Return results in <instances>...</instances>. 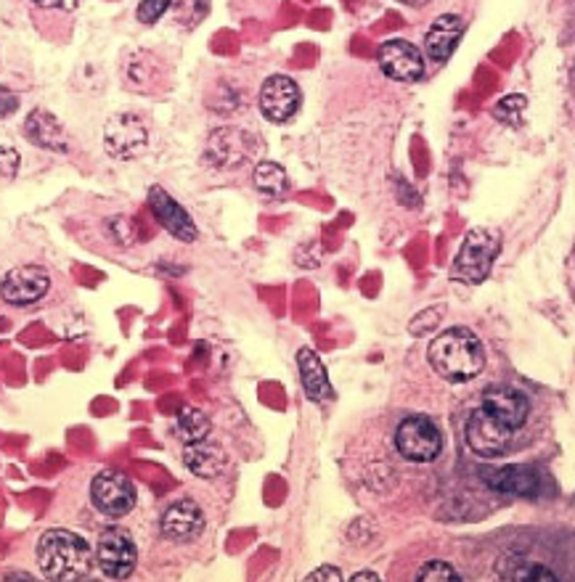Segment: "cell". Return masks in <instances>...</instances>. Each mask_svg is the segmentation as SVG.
Masks as SVG:
<instances>
[{
	"label": "cell",
	"instance_id": "28",
	"mask_svg": "<svg viewBox=\"0 0 575 582\" xmlns=\"http://www.w3.org/2000/svg\"><path fill=\"white\" fill-rule=\"evenodd\" d=\"M19 151L11 149V146H0V175L3 178H14L19 170Z\"/></svg>",
	"mask_w": 575,
	"mask_h": 582
},
{
	"label": "cell",
	"instance_id": "10",
	"mask_svg": "<svg viewBox=\"0 0 575 582\" xmlns=\"http://www.w3.org/2000/svg\"><path fill=\"white\" fill-rule=\"evenodd\" d=\"M478 408L485 410L493 421H498L502 427H507L509 432L517 434H520V429L526 427L530 416V400L526 392L515 387H504V384L485 389L483 397H480Z\"/></svg>",
	"mask_w": 575,
	"mask_h": 582
},
{
	"label": "cell",
	"instance_id": "27",
	"mask_svg": "<svg viewBox=\"0 0 575 582\" xmlns=\"http://www.w3.org/2000/svg\"><path fill=\"white\" fill-rule=\"evenodd\" d=\"M444 313H446V307H444V305L425 310V313H419V318L411 321V324H409V331H411V334H416V337H422V334H429L435 326L440 324V315H444Z\"/></svg>",
	"mask_w": 575,
	"mask_h": 582
},
{
	"label": "cell",
	"instance_id": "4",
	"mask_svg": "<svg viewBox=\"0 0 575 582\" xmlns=\"http://www.w3.org/2000/svg\"><path fill=\"white\" fill-rule=\"evenodd\" d=\"M395 451L414 464H429L444 451V432L429 416H406L395 427Z\"/></svg>",
	"mask_w": 575,
	"mask_h": 582
},
{
	"label": "cell",
	"instance_id": "15",
	"mask_svg": "<svg viewBox=\"0 0 575 582\" xmlns=\"http://www.w3.org/2000/svg\"><path fill=\"white\" fill-rule=\"evenodd\" d=\"M261 112L271 123H287L300 109V88L287 74H271L261 88Z\"/></svg>",
	"mask_w": 575,
	"mask_h": 582
},
{
	"label": "cell",
	"instance_id": "21",
	"mask_svg": "<svg viewBox=\"0 0 575 582\" xmlns=\"http://www.w3.org/2000/svg\"><path fill=\"white\" fill-rule=\"evenodd\" d=\"M498 574H502L504 580H515V582H557L560 580L552 567L536 564V561H528L526 556H517V554L507 556V559L498 564Z\"/></svg>",
	"mask_w": 575,
	"mask_h": 582
},
{
	"label": "cell",
	"instance_id": "17",
	"mask_svg": "<svg viewBox=\"0 0 575 582\" xmlns=\"http://www.w3.org/2000/svg\"><path fill=\"white\" fill-rule=\"evenodd\" d=\"M183 464L186 469L199 479H218L220 474L229 469V455L220 445L207 436V440L199 442H188L183 445Z\"/></svg>",
	"mask_w": 575,
	"mask_h": 582
},
{
	"label": "cell",
	"instance_id": "7",
	"mask_svg": "<svg viewBox=\"0 0 575 582\" xmlns=\"http://www.w3.org/2000/svg\"><path fill=\"white\" fill-rule=\"evenodd\" d=\"M517 432H509L507 427H502L498 421H493L485 410L475 408L467 416L464 423V440L470 445V451L480 455V458H502L511 451Z\"/></svg>",
	"mask_w": 575,
	"mask_h": 582
},
{
	"label": "cell",
	"instance_id": "11",
	"mask_svg": "<svg viewBox=\"0 0 575 582\" xmlns=\"http://www.w3.org/2000/svg\"><path fill=\"white\" fill-rule=\"evenodd\" d=\"M50 289V276L41 265H22V268L9 270L0 283V296L14 307H30L41 302Z\"/></svg>",
	"mask_w": 575,
	"mask_h": 582
},
{
	"label": "cell",
	"instance_id": "19",
	"mask_svg": "<svg viewBox=\"0 0 575 582\" xmlns=\"http://www.w3.org/2000/svg\"><path fill=\"white\" fill-rule=\"evenodd\" d=\"M297 371H300L302 389H306V395L311 397L313 403L332 400L334 392L332 384H329L326 365L313 347H300V352H297Z\"/></svg>",
	"mask_w": 575,
	"mask_h": 582
},
{
	"label": "cell",
	"instance_id": "24",
	"mask_svg": "<svg viewBox=\"0 0 575 582\" xmlns=\"http://www.w3.org/2000/svg\"><path fill=\"white\" fill-rule=\"evenodd\" d=\"M526 109H528V98L522 96V93H509V96L496 101V106H493V117H496L498 123L509 125V128H517V125L522 123V117H526Z\"/></svg>",
	"mask_w": 575,
	"mask_h": 582
},
{
	"label": "cell",
	"instance_id": "32",
	"mask_svg": "<svg viewBox=\"0 0 575 582\" xmlns=\"http://www.w3.org/2000/svg\"><path fill=\"white\" fill-rule=\"evenodd\" d=\"M41 9H56V11H74L80 9L82 0H33Z\"/></svg>",
	"mask_w": 575,
	"mask_h": 582
},
{
	"label": "cell",
	"instance_id": "20",
	"mask_svg": "<svg viewBox=\"0 0 575 582\" xmlns=\"http://www.w3.org/2000/svg\"><path fill=\"white\" fill-rule=\"evenodd\" d=\"M207 154L220 167H237V164H242L252 156L250 136L237 128L215 130L210 136V143H207Z\"/></svg>",
	"mask_w": 575,
	"mask_h": 582
},
{
	"label": "cell",
	"instance_id": "12",
	"mask_svg": "<svg viewBox=\"0 0 575 582\" xmlns=\"http://www.w3.org/2000/svg\"><path fill=\"white\" fill-rule=\"evenodd\" d=\"M480 479L502 496L539 498L543 492V474L533 466H493V469L480 472Z\"/></svg>",
	"mask_w": 575,
	"mask_h": 582
},
{
	"label": "cell",
	"instance_id": "3",
	"mask_svg": "<svg viewBox=\"0 0 575 582\" xmlns=\"http://www.w3.org/2000/svg\"><path fill=\"white\" fill-rule=\"evenodd\" d=\"M498 252H502V233L491 231V228H472L453 259V281L467 283V287L483 283L491 276Z\"/></svg>",
	"mask_w": 575,
	"mask_h": 582
},
{
	"label": "cell",
	"instance_id": "5",
	"mask_svg": "<svg viewBox=\"0 0 575 582\" xmlns=\"http://www.w3.org/2000/svg\"><path fill=\"white\" fill-rule=\"evenodd\" d=\"M93 559H96L99 572L106 580H128L136 572L138 564V548L136 540L128 529L123 527H106L99 535L96 550H93Z\"/></svg>",
	"mask_w": 575,
	"mask_h": 582
},
{
	"label": "cell",
	"instance_id": "26",
	"mask_svg": "<svg viewBox=\"0 0 575 582\" xmlns=\"http://www.w3.org/2000/svg\"><path fill=\"white\" fill-rule=\"evenodd\" d=\"M170 3H173V0H141V3H138V11H136L138 22H143V24L160 22V19L168 14Z\"/></svg>",
	"mask_w": 575,
	"mask_h": 582
},
{
	"label": "cell",
	"instance_id": "6",
	"mask_svg": "<svg viewBox=\"0 0 575 582\" xmlns=\"http://www.w3.org/2000/svg\"><path fill=\"white\" fill-rule=\"evenodd\" d=\"M136 485H133V479L125 472L104 469L91 479V503L99 514L123 519L136 509Z\"/></svg>",
	"mask_w": 575,
	"mask_h": 582
},
{
	"label": "cell",
	"instance_id": "8",
	"mask_svg": "<svg viewBox=\"0 0 575 582\" xmlns=\"http://www.w3.org/2000/svg\"><path fill=\"white\" fill-rule=\"evenodd\" d=\"M104 146L106 154L115 156V160H136L149 146L147 125L136 114H115V117L106 119Z\"/></svg>",
	"mask_w": 575,
	"mask_h": 582
},
{
	"label": "cell",
	"instance_id": "34",
	"mask_svg": "<svg viewBox=\"0 0 575 582\" xmlns=\"http://www.w3.org/2000/svg\"><path fill=\"white\" fill-rule=\"evenodd\" d=\"M401 3H409V5H427L429 0H401Z\"/></svg>",
	"mask_w": 575,
	"mask_h": 582
},
{
	"label": "cell",
	"instance_id": "18",
	"mask_svg": "<svg viewBox=\"0 0 575 582\" xmlns=\"http://www.w3.org/2000/svg\"><path fill=\"white\" fill-rule=\"evenodd\" d=\"M24 136H27V141H33L46 151H56V154H67L69 151L65 125L46 109L30 112V117L24 119Z\"/></svg>",
	"mask_w": 575,
	"mask_h": 582
},
{
	"label": "cell",
	"instance_id": "13",
	"mask_svg": "<svg viewBox=\"0 0 575 582\" xmlns=\"http://www.w3.org/2000/svg\"><path fill=\"white\" fill-rule=\"evenodd\" d=\"M149 207L154 212L157 223H160L164 231L170 233L173 238H179L183 244L197 242L199 231L197 223L192 220V214L186 212V207L179 205L162 186H151L149 188Z\"/></svg>",
	"mask_w": 575,
	"mask_h": 582
},
{
	"label": "cell",
	"instance_id": "22",
	"mask_svg": "<svg viewBox=\"0 0 575 582\" xmlns=\"http://www.w3.org/2000/svg\"><path fill=\"white\" fill-rule=\"evenodd\" d=\"M252 183H255V188L261 191L265 199H284L289 191V178H287V170L281 167V164L276 162H261L255 167V173H252Z\"/></svg>",
	"mask_w": 575,
	"mask_h": 582
},
{
	"label": "cell",
	"instance_id": "30",
	"mask_svg": "<svg viewBox=\"0 0 575 582\" xmlns=\"http://www.w3.org/2000/svg\"><path fill=\"white\" fill-rule=\"evenodd\" d=\"M308 582H343V572L337 567H319L306 578Z\"/></svg>",
	"mask_w": 575,
	"mask_h": 582
},
{
	"label": "cell",
	"instance_id": "29",
	"mask_svg": "<svg viewBox=\"0 0 575 582\" xmlns=\"http://www.w3.org/2000/svg\"><path fill=\"white\" fill-rule=\"evenodd\" d=\"M125 74H128V82L133 85H147L151 80V74H154V65H141V61H130V65H125Z\"/></svg>",
	"mask_w": 575,
	"mask_h": 582
},
{
	"label": "cell",
	"instance_id": "31",
	"mask_svg": "<svg viewBox=\"0 0 575 582\" xmlns=\"http://www.w3.org/2000/svg\"><path fill=\"white\" fill-rule=\"evenodd\" d=\"M16 109H19L16 93H11L9 88L0 85V117H11V114H16Z\"/></svg>",
	"mask_w": 575,
	"mask_h": 582
},
{
	"label": "cell",
	"instance_id": "25",
	"mask_svg": "<svg viewBox=\"0 0 575 582\" xmlns=\"http://www.w3.org/2000/svg\"><path fill=\"white\" fill-rule=\"evenodd\" d=\"M461 574L448 561L433 559L416 572V582H459Z\"/></svg>",
	"mask_w": 575,
	"mask_h": 582
},
{
	"label": "cell",
	"instance_id": "23",
	"mask_svg": "<svg viewBox=\"0 0 575 582\" xmlns=\"http://www.w3.org/2000/svg\"><path fill=\"white\" fill-rule=\"evenodd\" d=\"M210 432H212V423L210 419H207V414H202L199 408H192V405L181 408L179 421H175V434H179V440L183 442V445L207 440Z\"/></svg>",
	"mask_w": 575,
	"mask_h": 582
},
{
	"label": "cell",
	"instance_id": "1",
	"mask_svg": "<svg viewBox=\"0 0 575 582\" xmlns=\"http://www.w3.org/2000/svg\"><path fill=\"white\" fill-rule=\"evenodd\" d=\"M37 567L43 578L54 582H80L91 578L96 559L85 537L74 529H46L37 540Z\"/></svg>",
	"mask_w": 575,
	"mask_h": 582
},
{
	"label": "cell",
	"instance_id": "2",
	"mask_svg": "<svg viewBox=\"0 0 575 582\" xmlns=\"http://www.w3.org/2000/svg\"><path fill=\"white\" fill-rule=\"evenodd\" d=\"M429 365L446 382L461 384L478 379L485 369V347L472 328L451 326L429 341Z\"/></svg>",
	"mask_w": 575,
	"mask_h": 582
},
{
	"label": "cell",
	"instance_id": "14",
	"mask_svg": "<svg viewBox=\"0 0 575 582\" xmlns=\"http://www.w3.org/2000/svg\"><path fill=\"white\" fill-rule=\"evenodd\" d=\"M207 519L205 511L197 501L192 498H181V501H173L164 509V514L160 519V529L168 540L173 543H192L205 533Z\"/></svg>",
	"mask_w": 575,
	"mask_h": 582
},
{
	"label": "cell",
	"instance_id": "33",
	"mask_svg": "<svg viewBox=\"0 0 575 582\" xmlns=\"http://www.w3.org/2000/svg\"><path fill=\"white\" fill-rule=\"evenodd\" d=\"M350 580H353V582H377V580H379V574H377V572H371V569H361V572L353 574Z\"/></svg>",
	"mask_w": 575,
	"mask_h": 582
},
{
	"label": "cell",
	"instance_id": "9",
	"mask_svg": "<svg viewBox=\"0 0 575 582\" xmlns=\"http://www.w3.org/2000/svg\"><path fill=\"white\" fill-rule=\"evenodd\" d=\"M377 65L388 80L416 82L425 78V54L403 37H390L377 48Z\"/></svg>",
	"mask_w": 575,
	"mask_h": 582
},
{
	"label": "cell",
	"instance_id": "16",
	"mask_svg": "<svg viewBox=\"0 0 575 582\" xmlns=\"http://www.w3.org/2000/svg\"><path fill=\"white\" fill-rule=\"evenodd\" d=\"M464 35V19L459 14H444L429 24L425 33V56L433 65H446Z\"/></svg>",
	"mask_w": 575,
	"mask_h": 582
}]
</instances>
